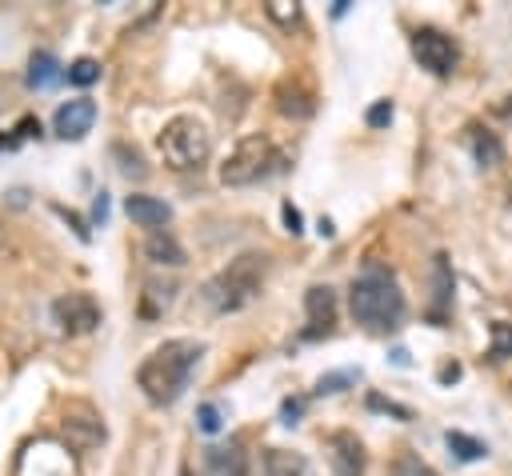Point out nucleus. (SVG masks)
Instances as JSON below:
<instances>
[{"label":"nucleus","instance_id":"20e7f679","mask_svg":"<svg viewBox=\"0 0 512 476\" xmlns=\"http://www.w3.org/2000/svg\"><path fill=\"white\" fill-rule=\"evenodd\" d=\"M156 148H160V156H164L168 168H176V172H196V168H204V164L212 160V132H208V124H204L200 116L180 112V116H172V120L160 128Z\"/></svg>","mask_w":512,"mask_h":476},{"label":"nucleus","instance_id":"f257e3e1","mask_svg":"<svg viewBox=\"0 0 512 476\" xmlns=\"http://www.w3.org/2000/svg\"><path fill=\"white\" fill-rule=\"evenodd\" d=\"M204 356V344L192 336H172L156 344L140 364H136V388L152 408H172L184 392Z\"/></svg>","mask_w":512,"mask_h":476},{"label":"nucleus","instance_id":"ddd939ff","mask_svg":"<svg viewBox=\"0 0 512 476\" xmlns=\"http://www.w3.org/2000/svg\"><path fill=\"white\" fill-rule=\"evenodd\" d=\"M452 292H456L452 264H448V256H444V252H436V256H432V304H428L432 320H444V312L452 308Z\"/></svg>","mask_w":512,"mask_h":476},{"label":"nucleus","instance_id":"393cba45","mask_svg":"<svg viewBox=\"0 0 512 476\" xmlns=\"http://www.w3.org/2000/svg\"><path fill=\"white\" fill-rule=\"evenodd\" d=\"M196 428H200L204 436H216V432L224 428V404H216V400L200 404V408H196Z\"/></svg>","mask_w":512,"mask_h":476},{"label":"nucleus","instance_id":"c85d7f7f","mask_svg":"<svg viewBox=\"0 0 512 476\" xmlns=\"http://www.w3.org/2000/svg\"><path fill=\"white\" fill-rule=\"evenodd\" d=\"M368 404L372 408H380V412H392V416H400V420H412V408H404V404H396V400H384V396H368Z\"/></svg>","mask_w":512,"mask_h":476},{"label":"nucleus","instance_id":"39448f33","mask_svg":"<svg viewBox=\"0 0 512 476\" xmlns=\"http://www.w3.org/2000/svg\"><path fill=\"white\" fill-rule=\"evenodd\" d=\"M280 164H284V156L276 152V144L268 136H260V132L240 136L232 144V152L224 156V164H220V184L224 188H244V184H256V180L272 176Z\"/></svg>","mask_w":512,"mask_h":476},{"label":"nucleus","instance_id":"f704fd0d","mask_svg":"<svg viewBox=\"0 0 512 476\" xmlns=\"http://www.w3.org/2000/svg\"><path fill=\"white\" fill-rule=\"evenodd\" d=\"M508 204H512V196H508Z\"/></svg>","mask_w":512,"mask_h":476},{"label":"nucleus","instance_id":"aec40b11","mask_svg":"<svg viewBox=\"0 0 512 476\" xmlns=\"http://www.w3.org/2000/svg\"><path fill=\"white\" fill-rule=\"evenodd\" d=\"M512 356V320H492L488 324V352L484 360L488 364H504Z\"/></svg>","mask_w":512,"mask_h":476},{"label":"nucleus","instance_id":"f8f14e48","mask_svg":"<svg viewBox=\"0 0 512 476\" xmlns=\"http://www.w3.org/2000/svg\"><path fill=\"white\" fill-rule=\"evenodd\" d=\"M124 212H128L132 224H140V228H148V232H160V228H168V220H172V208H168L160 196H148V192H132V196L124 200Z\"/></svg>","mask_w":512,"mask_h":476},{"label":"nucleus","instance_id":"2eb2a0df","mask_svg":"<svg viewBox=\"0 0 512 476\" xmlns=\"http://www.w3.org/2000/svg\"><path fill=\"white\" fill-rule=\"evenodd\" d=\"M60 80H68V68L52 52H32V60H28V88L32 92H48Z\"/></svg>","mask_w":512,"mask_h":476},{"label":"nucleus","instance_id":"7c9ffc66","mask_svg":"<svg viewBox=\"0 0 512 476\" xmlns=\"http://www.w3.org/2000/svg\"><path fill=\"white\" fill-rule=\"evenodd\" d=\"M92 216H96L100 224L108 220V192H100V196H96V204H92Z\"/></svg>","mask_w":512,"mask_h":476},{"label":"nucleus","instance_id":"b1692460","mask_svg":"<svg viewBox=\"0 0 512 476\" xmlns=\"http://www.w3.org/2000/svg\"><path fill=\"white\" fill-rule=\"evenodd\" d=\"M96 80H100V60L80 56V60H72V64H68V84L88 88V84H96Z\"/></svg>","mask_w":512,"mask_h":476},{"label":"nucleus","instance_id":"6e6552de","mask_svg":"<svg viewBox=\"0 0 512 476\" xmlns=\"http://www.w3.org/2000/svg\"><path fill=\"white\" fill-rule=\"evenodd\" d=\"M324 452H328V468H332V476H364V444H360V436L356 432H348V428H332L328 436H324Z\"/></svg>","mask_w":512,"mask_h":476},{"label":"nucleus","instance_id":"423d86ee","mask_svg":"<svg viewBox=\"0 0 512 476\" xmlns=\"http://www.w3.org/2000/svg\"><path fill=\"white\" fill-rule=\"evenodd\" d=\"M408 48H412L416 64H420L424 72H432V76H452L456 64H460V44H456V36H448V32L436 28V24L412 28Z\"/></svg>","mask_w":512,"mask_h":476},{"label":"nucleus","instance_id":"0eeeda50","mask_svg":"<svg viewBox=\"0 0 512 476\" xmlns=\"http://www.w3.org/2000/svg\"><path fill=\"white\" fill-rule=\"evenodd\" d=\"M52 320L60 324V332L84 336V332H96L100 328L104 312H100V304H96L92 292H64V296L52 300Z\"/></svg>","mask_w":512,"mask_h":476},{"label":"nucleus","instance_id":"c756f323","mask_svg":"<svg viewBox=\"0 0 512 476\" xmlns=\"http://www.w3.org/2000/svg\"><path fill=\"white\" fill-rule=\"evenodd\" d=\"M300 416H304V400H300V396H296V400L288 396V400L280 404V420H284V424H300Z\"/></svg>","mask_w":512,"mask_h":476},{"label":"nucleus","instance_id":"a211bd4d","mask_svg":"<svg viewBox=\"0 0 512 476\" xmlns=\"http://www.w3.org/2000/svg\"><path fill=\"white\" fill-rule=\"evenodd\" d=\"M260 464H264V476H312L308 460L288 448H264Z\"/></svg>","mask_w":512,"mask_h":476},{"label":"nucleus","instance_id":"f3484780","mask_svg":"<svg viewBox=\"0 0 512 476\" xmlns=\"http://www.w3.org/2000/svg\"><path fill=\"white\" fill-rule=\"evenodd\" d=\"M64 440L72 444V448H96L100 440H104V424H100V416H64Z\"/></svg>","mask_w":512,"mask_h":476},{"label":"nucleus","instance_id":"5701e85b","mask_svg":"<svg viewBox=\"0 0 512 476\" xmlns=\"http://www.w3.org/2000/svg\"><path fill=\"white\" fill-rule=\"evenodd\" d=\"M360 380V368H344V372H324L320 380H316V396H336V392H344L348 384H356Z\"/></svg>","mask_w":512,"mask_h":476},{"label":"nucleus","instance_id":"412c9836","mask_svg":"<svg viewBox=\"0 0 512 476\" xmlns=\"http://www.w3.org/2000/svg\"><path fill=\"white\" fill-rule=\"evenodd\" d=\"M172 300H176V284H156V280L144 284V316H156V312L168 308Z\"/></svg>","mask_w":512,"mask_h":476},{"label":"nucleus","instance_id":"9d476101","mask_svg":"<svg viewBox=\"0 0 512 476\" xmlns=\"http://www.w3.org/2000/svg\"><path fill=\"white\" fill-rule=\"evenodd\" d=\"M92 124H96V100H88V96L64 100L52 116V132L60 140H84L92 132Z\"/></svg>","mask_w":512,"mask_h":476},{"label":"nucleus","instance_id":"f03ea898","mask_svg":"<svg viewBox=\"0 0 512 476\" xmlns=\"http://www.w3.org/2000/svg\"><path fill=\"white\" fill-rule=\"evenodd\" d=\"M348 312L368 332H396L404 324V312H408V300L400 292L396 272L380 260H368L348 284Z\"/></svg>","mask_w":512,"mask_h":476},{"label":"nucleus","instance_id":"2f4dec72","mask_svg":"<svg viewBox=\"0 0 512 476\" xmlns=\"http://www.w3.org/2000/svg\"><path fill=\"white\" fill-rule=\"evenodd\" d=\"M456 376H460V364H444L440 368V380H456Z\"/></svg>","mask_w":512,"mask_h":476},{"label":"nucleus","instance_id":"72a5a7b5","mask_svg":"<svg viewBox=\"0 0 512 476\" xmlns=\"http://www.w3.org/2000/svg\"><path fill=\"white\" fill-rule=\"evenodd\" d=\"M180 476H192V468H180Z\"/></svg>","mask_w":512,"mask_h":476},{"label":"nucleus","instance_id":"dca6fc26","mask_svg":"<svg viewBox=\"0 0 512 476\" xmlns=\"http://www.w3.org/2000/svg\"><path fill=\"white\" fill-rule=\"evenodd\" d=\"M144 256L152 260V264H168V268H180L188 256H184V244L168 232V228H160V232H148V240H144Z\"/></svg>","mask_w":512,"mask_h":476},{"label":"nucleus","instance_id":"9b49d317","mask_svg":"<svg viewBox=\"0 0 512 476\" xmlns=\"http://www.w3.org/2000/svg\"><path fill=\"white\" fill-rule=\"evenodd\" d=\"M204 476H248V452L244 444L232 440H212L204 448Z\"/></svg>","mask_w":512,"mask_h":476},{"label":"nucleus","instance_id":"1a4fd4ad","mask_svg":"<svg viewBox=\"0 0 512 476\" xmlns=\"http://www.w3.org/2000/svg\"><path fill=\"white\" fill-rule=\"evenodd\" d=\"M304 316H308V328L300 332L304 340L328 336L332 324H336V288L332 284H312L304 292Z\"/></svg>","mask_w":512,"mask_h":476},{"label":"nucleus","instance_id":"a878e982","mask_svg":"<svg viewBox=\"0 0 512 476\" xmlns=\"http://www.w3.org/2000/svg\"><path fill=\"white\" fill-rule=\"evenodd\" d=\"M112 156L120 160V172H124V176H136V180H144V176H148V164H144V156H140L136 148L128 152V144H116V148H112Z\"/></svg>","mask_w":512,"mask_h":476},{"label":"nucleus","instance_id":"4be33fe9","mask_svg":"<svg viewBox=\"0 0 512 476\" xmlns=\"http://www.w3.org/2000/svg\"><path fill=\"white\" fill-rule=\"evenodd\" d=\"M388 476H440V472H436L428 460H420L416 452H400V456L392 460Z\"/></svg>","mask_w":512,"mask_h":476},{"label":"nucleus","instance_id":"7ed1b4c3","mask_svg":"<svg viewBox=\"0 0 512 476\" xmlns=\"http://www.w3.org/2000/svg\"><path fill=\"white\" fill-rule=\"evenodd\" d=\"M264 276H268V256L264 252H240L216 276L204 280L200 296L216 316H232V312H244L260 296Z\"/></svg>","mask_w":512,"mask_h":476},{"label":"nucleus","instance_id":"bb28decb","mask_svg":"<svg viewBox=\"0 0 512 476\" xmlns=\"http://www.w3.org/2000/svg\"><path fill=\"white\" fill-rule=\"evenodd\" d=\"M364 124H368V128H388V124H392V100H376V104L364 112Z\"/></svg>","mask_w":512,"mask_h":476},{"label":"nucleus","instance_id":"cd10ccee","mask_svg":"<svg viewBox=\"0 0 512 476\" xmlns=\"http://www.w3.org/2000/svg\"><path fill=\"white\" fill-rule=\"evenodd\" d=\"M280 216H284V228H288L292 236H300V232H304V216H300V208H296V204H288V200H284V204H280Z\"/></svg>","mask_w":512,"mask_h":476},{"label":"nucleus","instance_id":"473e14b6","mask_svg":"<svg viewBox=\"0 0 512 476\" xmlns=\"http://www.w3.org/2000/svg\"><path fill=\"white\" fill-rule=\"evenodd\" d=\"M500 116H504V120H512V92L504 96V104H500Z\"/></svg>","mask_w":512,"mask_h":476},{"label":"nucleus","instance_id":"6ab92c4d","mask_svg":"<svg viewBox=\"0 0 512 476\" xmlns=\"http://www.w3.org/2000/svg\"><path fill=\"white\" fill-rule=\"evenodd\" d=\"M444 444L452 448V456L456 460H464V464H472V460H484L488 456V444L484 440H476V436H468V432H460V428H448L444 432Z\"/></svg>","mask_w":512,"mask_h":476},{"label":"nucleus","instance_id":"4468645a","mask_svg":"<svg viewBox=\"0 0 512 476\" xmlns=\"http://www.w3.org/2000/svg\"><path fill=\"white\" fill-rule=\"evenodd\" d=\"M468 152H472L476 168H496V164H504V140H500L492 128H484V124H468Z\"/></svg>","mask_w":512,"mask_h":476}]
</instances>
